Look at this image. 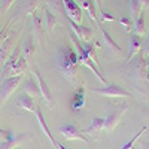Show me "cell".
Listing matches in <instances>:
<instances>
[{"label": "cell", "mask_w": 149, "mask_h": 149, "mask_svg": "<svg viewBox=\"0 0 149 149\" xmlns=\"http://www.w3.org/2000/svg\"><path fill=\"white\" fill-rule=\"evenodd\" d=\"M57 63L58 69L63 74V78L69 81L70 84H74L76 81V74H78V52L73 51L69 45H63L58 49L57 54Z\"/></svg>", "instance_id": "6da1fadb"}, {"label": "cell", "mask_w": 149, "mask_h": 149, "mask_svg": "<svg viewBox=\"0 0 149 149\" xmlns=\"http://www.w3.org/2000/svg\"><path fill=\"white\" fill-rule=\"evenodd\" d=\"M127 109H128L127 104H115V106H112L110 110L107 112L106 118H104V128H103V131H106V133L113 131L116 128V125L121 122L122 116L125 115Z\"/></svg>", "instance_id": "7a4b0ae2"}, {"label": "cell", "mask_w": 149, "mask_h": 149, "mask_svg": "<svg viewBox=\"0 0 149 149\" xmlns=\"http://www.w3.org/2000/svg\"><path fill=\"white\" fill-rule=\"evenodd\" d=\"M22 76H12V78H5L0 84V109L2 106L9 100V97L15 93V90L21 85Z\"/></svg>", "instance_id": "3957f363"}, {"label": "cell", "mask_w": 149, "mask_h": 149, "mask_svg": "<svg viewBox=\"0 0 149 149\" xmlns=\"http://www.w3.org/2000/svg\"><path fill=\"white\" fill-rule=\"evenodd\" d=\"M90 91L95 93V94H100V95H104L107 98H119V97H125V98H131L133 94L128 93L127 90L121 88L118 85H113V84H107L103 88H90Z\"/></svg>", "instance_id": "277c9868"}, {"label": "cell", "mask_w": 149, "mask_h": 149, "mask_svg": "<svg viewBox=\"0 0 149 149\" xmlns=\"http://www.w3.org/2000/svg\"><path fill=\"white\" fill-rule=\"evenodd\" d=\"M31 136L30 133H15L8 130V136L3 142H0V149H17L19 148L24 142H27Z\"/></svg>", "instance_id": "5b68a950"}, {"label": "cell", "mask_w": 149, "mask_h": 149, "mask_svg": "<svg viewBox=\"0 0 149 149\" xmlns=\"http://www.w3.org/2000/svg\"><path fill=\"white\" fill-rule=\"evenodd\" d=\"M31 74L34 76V79H36V82H37V86H39V93H40V97L43 98V102H45L49 107H52V106H54V98H52L51 91H49V86H48L46 81L43 79V76L40 74V72H37V70H33Z\"/></svg>", "instance_id": "8992f818"}, {"label": "cell", "mask_w": 149, "mask_h": 149, "mask_svg": "<svg viewBox=\"0 0 149 149\" xmlns=\"http://www.w3.org/2000/svg\"><path fill=\"white\" fill-rule=\"evenodd\" d=\"M63 3H64V14H66V17L70 21H74V22L81 24L84 15H82V9L78 5L76 0H63Z\"/></svg>", "instance_id": "52a82bcc"}, {"label": "cell", "mask_w": 149, "mask_h": 149, "mask_svg": "<svg viewBox=\"0 0 149 149\" xmlns=\"http://www.w3.org/2000/svg\"><path fill=\"white\" fill-rule=\"evenodd\" d=\"M37 9V0H18L17 5V12L12 18H22L27 15H33Z\"/></svg>", "instance_id": "ba28073f"}, {"label": "cell", "mask_w": 149, "mask_h": 149, "mask_svg": "<svg viewBox=\"0 0 149 149\" xmlns=\"http://www.w3.org/2000/svg\"><path fill=\"white\" fill-rule=\"evenodd\" d=\"M69 24L72 27V31L79 37V40H82V42H91L94 39L95 31L91 27H88V26L85 27V26H82V24H78V22L70 21V19H69Z\"/></svg>", "instance_id": "9c48e42d"}, {"label": "cell", "mask_w": 149, "mask_h": 149, "mask_svg": "<svg viewBox=\"0 0 149 149\" xmlns=\"http://www.w3.org/2000/svg\"><path fill=\"white\" fill-rule=\"evenodd\" d=\"M60 133L63 134V137L67 140H81V142H86V137L82 130H79L76 125L73 124H64L60 127Z\"/></svg>", "instance_id": "30bf717a"}, {"label": "cell", "mask_w": 149, "mask_h": 149, "mask_svg": "<svg viewBox=\"0 0 149 149\" xmlns=\"http://www.w3.org/2000/svg\"><path fill=\"white\" fill-rule=\"evenodd\" d=\"M142 48H143L142 37H139L137 34H134V33H133V36H131V40H130V46H128V55H127V58H125V63H124V64H128V63H130V61H131L136 55L140 54Z\"/></svg>", "instance_id": "8fae6325"}, {"label": "cell", "mask_w": 149, "mask_h": 149, "mask_svg": "<svg viewBox=\"0 0 149 149\" xmlns=\"http://www.w3.org/2000/svg\"><path fill=\"white\" fill-rule=\"evenodd\" d=\"M84 106H85V86H79L72 97L70 107L74 112H81L84 109Z\"/></svg>", "instance_id": "7c38bea8"}, {"label": "cell", "mask_w": 149, "mask_h": 149, "mask_svg": "<svg viewBox=\"0 0 149 149\" xmlns=\"http://www.w3.org/2000/svg\"><path fill=\"white\" fill-rule=\"evenodd\" d=\"M14 37H15V34L8 36L5 42L2 43V46H0V64H3V66L6 63V60L9 58L10 52L14 51Z\"/></svg>", "instance_id": "4fadbf2b"}, {"label": "cell", "mask_w": 149, "mask_h": 149, "mask_svg": "<svg viewBox=\"0 0 149 149\" xmlns=\"http://www.w3.org/2000/svg\"><path fill=\"white\" fill-rule=\"evenodd\" d=\"M22 91L26 93L27 95H30L31 98H37V97L40 95V93H39V86H37V82H36V79H34L33 74L27 76V79L24 81Z\"/></svg>", "instance_id": "5bb4252c"}, {"label": "cell", "mask_w": 149, "mask_h": 149, "mask_svg": "<svg viewBox=\"0 0 149 149\" xmlns=\"http://www.w3.org/2000/svg\"><path fill=\"white\" fill-rule=\"evenodd\" d=\"M33 113L36 115V118H37V122H39V127H40V130L45 133V136L51 140V143L52 145H55V139H54V136H52V133H51V130L48 128V125H46V121H45V116H43V112H42V109L39 107V106H36V109H34V112Z\"/></svg>", "instance_id": "9a60e30c"}, {"label": "cell", "mask_w": 149, "mask_h": 149, "mask_svg": "<svg viewBox=\"0 0 149 149\" xmlns=\"http://www.w3.org/2000/svg\"><path fill=\"white\" fill-rule=\"evenodd\" d=\"M100 29V33H102V39H103V42L106 43V46L110 49L112 52H113L115 55H121L122 54V49H121V46L113 40V37H112L106 30H104V27H98Z\"/></svg>", "instance_id": "2e32d148"}, {"label": "cell", "mask_w": 149, "mask_h": 149, "mask_svg": "<svg viewBox=\"0 0 149 149\" xmlns=\"http://www.w3.org/2000/svg\"><path fill=\"white\" fill-rule=\"evenodd\" d=\"M15 106H17L18 109L27 110V112H34V109H36L34 98H31V97H30V95H27L26 93H22L21 95H18Z\"/></svg>", "instance_id": "e0dca14e"}, {"label": "cell", "mask_w": 149, "mask_h": 149, "mask_svg": "<svg viewBox=\"0 0 149 149\" xmlns=\"http://www.w3.org/2000/svg\"><path fill=\"white\" fill-rule=\"evenodd\" d=\"M34 49H36V46H34V42L31 37L24 40V43L21 46V57L27 61V64H31V60L34 57Z\"/></svg>", "instance_id": "ac0fdd59"}, {"label": "cell", "mask_w": 149, "mask_h": 149, "mask_svg": "<svg viewBox=\"0 0 149 149\" xmlns=\"http://www.w3.org/2000/svg\"><path fill=\"white\" fill-rule=\"evenodd\" d=\"M103 128H104V118H94V119L90 122V125L86 127L85 133L90 134V136H93L94 139H97L98 134L103 131Z\"/></svg>", "instance_id": "d6986e66"}, {"label": "cell", "mask_w": 149, "mask_h": 149, "mask_svg": "<svg viewBox=\"0 0 149 149\" xmlns=\"http://www.w3.org/2000/svg\"><path fill=\"white\" fill-rule=\"evenodd\" d=\"M57 22H58L57 21V17L46 8L43 10V27L46 30V34H52L54 33V29L57 26Z\"/></svg>", "instance_id": "ffe728a7"}, {"label": "cell", "mask_w": 149, "mask_h": 149, "mask_svg": "<svg viewBox=\"0 0 149 149\" xmlns=\"http://www.w3.org/2000/svg\"><path fill=\"white\" fill-rule=\"evenodd\" d=\"M134 34H137L139 37H143L148 34V27H146V12L142 14L134 19Z\"/></svg>", "instance_id": "44dd1931"}, {"label": "cell", "mask_w": 149, "mask_h": 149, "mask_svg": "<svg viewBox=\"0 0 149 149\" xmlns=\"http://www.w3.org/2000/svg\"><path fill=\"white\" fill-rule=\"evenodd\" d=\"M27 67H29L27 61L21 57V58L18 60V63H17L14 67H12L10 70H8V72L5 73V76H6V78H12V76H22L24 72L27 70Z\"/></svg>", "instance_id": "7402d4cb"}, {"label": "cell", "mask_w": 149, "mask_h": 149, "mask_svg": "<svg viewBox=\"0 0 149 149\" xmlns=\"http://www.w3.org/2000/svg\"><path fill=\"white\" fill-rule=\"evenodd\" d=\"M19 58H21V46H15V48H14V51L10 52L9 58L6 60L5 66H3V72L6 73L8 70H10L12 67H14V66L18 63V60H19Z\"/></svg>", "instance_id": "603a6c76"}, {"label": "cell", "mask_w": 149, "mask_h": 149, "mask_svg": "<svg viewBox=\"0 0 149 149\" xmlns=\"http://www.w3.org/2000/svg\"><path fill=\"white\" fill-rule=\"evenodd\" d=\"M48 9L51 10L55 17H57V15H60V17H66L63 0H48Z\"/></svg>", "instance_id": "cb8c5ba5"}, {"label": "cell", "mask_w": 149, "mask_h": 149, "mask_svg": "<svg viewBox=\"0 0 149 149\" xmlns=\"http://www.w3.org/2000/svg\"><path fill=\"white\" fill-rule=\"evenodd\" d=\"M78 5L81 6V9L86 10V14H88V17L94 21V22H98V17L95 15V9L93 6V3L90 2V0H76Z\"/></svg>", "instance_id": "d4e9b609"}, {"label": "cell", "mask_w": 149, "mask_h": 149, "mask_svg": "<svg viewBox=\"0 0 149 149\" xmlns=\"http://www.w3.org/2000/svg\"><path fill=\"white\" fill-rule=\"evenodd\" d=\"M128 8H130L131 18H134V19L142 14V9H143L140 0H128Z\"/></svg>", "instance_id": "484cf974"}, {"label": "cell", "mask_w": 149, "mask_h": 149, "mask_svg": "<svg viewBox=\"0 0 149 149\" xmlns=\"http://www.w3.org/2000/svg\"><path fill=\"white\" fill-rule=\"evenodd\" d=\"M31 24H33V33H34V34H40L42 30L45 29V27H43V21H42V18L37 15L36 12L31 15Z\"/></svg>", "instance_id": "4316f807"}, {"label": "cell", "mask_w": 149, "mask_h": 149, "mask_svg": "<svg viewBox=\"0 0 149 149\" xmlns=\"http://www.w3.org/2000/svg\"><path fill=\"white\" fill-rule=\"evenodd\" d=\"M146 130H148V127H142V128H140L137 133L134 134V137H133V139H130V140H128L125 145H124L122 148H119V149H134V145H136V142H137V140L142 137V134H143Z\"/></svg>", "instance_id": "83f0119b"}, {"label": "cell", "mask_w": 149, "mask_h": 149, "mask_svg": "<svg viewBox=\"0 0 149 149\" xmlns=\"http://www.w3.org/2000/svg\"><path fill=\"white\" fill-rule=\"evenodd\" d=\"M118 22L124 27V30L127 33H131V27H133V18L131 17H122L118 19Z\"/></svg>", "instance_id": "f1b7e54d"}, {"label": "cell", "mask_w": 149, "mask_h": 149, "mask_svg": "<svg viewBox=\"0 0 149 149\" xmlns=\"http://www.w3.org/2000/svg\"><path fill=\"white\" fill-rule=\"evenodd\" d=\"M14 3H15V0H0V12H2V14H6Z\"/></svg>", "instance_id": "f546056e"}, {"label": "cell", "mask_w": 149, "mask_h": 149, "mask_svg": "<svg viewBox=\"0 0 149 149\" xmlns=\"http://www.w3.org/2000/svg\"><path fill=\"white\" fill-rule=\"evenodd\" d=\"M14 19V18H12ZM12 19H9L8 22H6V26L0 30V46H2V43L5 42V39L8 37V31H9V26H10V22H12Z\"/></svg>", "instance_id": "4dcf8cb0"}, {"label": "cell", "mask_w": 149, "mask_h": 149, "mask_svg": "<svg viewBox=\"0 0 149 149\" xmlns=\"http://www.w3.org/2000/svg\"><path fill=\"white\" fill-rule=\"evenodd\" d=\"M100 21H116V17L112 14V12H100Z\"/></svg>", "instance_id": "1f68e13d"}, {"label": "cell", "mask_w": 149, "mask_h": 149, "mask_svg": "<svg viewBox=\"0 0 149 149\" xmlns=\"http://www.w3.org/2000/svg\"><path fill=\"white\" fill-rule=\"evenodd\" d=\"M6 136H8V131L6 130H2L0 128V142H3L6 139Z\"/></svg>", "instance_id": "d6a6232c"}, {"label": "cell", "mask_w": 149, "mask_h": 149, "mask_svg": "<svg viewBox=\"0 0 149 149\" xmlns=\"http://www.w3.org/2000/svg\"><path fill=\"white\" fill-rule=\"evenodd\" d=\"M140 3H142V8L149 10V0H140Z\"/></svg>", "instance_id": "836d02e7"}, {"label": "cell", "mask_w": 149, "mask_h": 149, "mask_svg": "<svg viewBox=\"0 0 149 149\" xmlns=\"http://www.w3.org/2000/svg\"><path fill=\"white\" fill-rule=\"evenodd\" d=\"M100 2H102V0H94V6L98 9V12H102V10H103V9H102V3H100Z\"/></svg>", "instance_id": "e575fe53"}, {"label": "cell", "mask_w": 149, "mask_h": 149, "mask_svg": "<svg viewBox=\"0 0 149 149\" xmlns=\"http://www.w3.org/2000/svg\"><path fill=\"white\" fill-rule=\"evenodd\" d=\"M54 146H55L57 149H67V148H66L63 143H60V142H55V145H54Z\"/></svg>", "instance_id": "d590c367"}, {"label": "cell", "mask_w": 149, "mask_h": 149, "mask_svg": "<svg viewBox=\"0 0 149 149\" xmlns=\"http://www.w3.org/2000/svg\"><path fill=\"white\" fill-rule=\"evenodd\" d=\"M146 79L149 81V66H146Z\"/></svg>", "instance_id": "8d00e7d4"}, {"label": "cell", "mask_w": 149, "mask_h": 149, "mask_svg": "<svg viewBox=\"0 0 149 149\" xmlns=\"http://www.w3.org/2000/svg\"><path fill=\"white\" fill-rule=\"evenodd\" d=\"M145 146H146V148H145V149H149V143H148V145H145Z\"/></svg>", "instance_id": "74e56055"}]
</instances>
